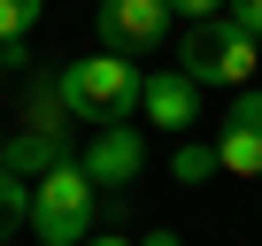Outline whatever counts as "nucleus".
<instances>
[{
  "mask_svg": "<svg viewBox=\"0 0 262 246\" xmlns=\"http://www.w3.org/2000/svg\"><path fill=\"white\" fill-rule=\"evenodd\" d=\"M54 85H62V108L85 115L93 131H100V123H131V108H139V85H147V77L131 69V54H108V46H100V54L70 62Z\"/></svg>",
  "mask_w": 262,
  "mask_h": 246,
  "instance_id": "obj_1",
  "label": "nucleus"
},
{
  "mask_svg": "<svg viewBox=\"0 0 262 246\" xmlns=\"http://www.w3.org/2000/svg\"><path fill=\"white\" fill-rule=\"evenodd\" d=\"M93 215H100V185L85 177V162H62V169H47L31 185V231L47 246H85Z\"/></svg>",
  "mask_w": 262,
  "mask_h": 246,
  "instance_id": "obj_2",
  "label": "nucleus"
},
{
  "mask_svg": "<svg viewBox=\"0 0 262 246\" xmlns=\"http://www.w3.org/2000/svg\"><path fill=\"white\" fill-rule=\"evenodd\" d=\"M178 69L193 77V85H231V92H247L254 85V69H262V39H247L239 23H193L185 31V46H178Z\"/></svg>",
  "mask_w": 262,
  "mask_h": 246,
  "instance_id": "obj_3",
  "label": "nucleus"
},
{
  "mask_svg": "<svg viewBox=\"0 0 262 246\" xmlns=\"http://www.w3.org/2000/svg\"><path fill=\"white\" fill-rule=\"evenodd\" d=\"M170 31V0H100V46L108 54H155Z\"/></svg>",
  "mask_w": 262,
  "mask_h": 246,
  "instance_id": "obj_4",
  "label": "nucleus"
},
{
  "mask_svg": "<svg viewBox=\"0 0 262 246\" xmlns=\"http://www.w3.org/2000/svg\"><path fill=\"white\" fill-rule=\"evenodd\" d=\"M216 169L231 177H262V92L247 85L224 115V131H216Z\"/></svg>",
  "mask_w": 262,
  "mask_h": 246,
  "instance_id": "obj_5",
  "label": "nucleus"
},
{
  "mask_svg": "<svg viewBox=\"0 0 262 246\" xmlns=\"http://www.w3.org/2000/svg\"><path fill=\"white\" fill-rule=\"evenodd\" d=\"M139 169H147V139L131 131V123H100L93 146H85V177L93 185H131Z\"/></svg>",
  "mask_w": 262,
  "mask_h": 246,
  "instance_id": "obj_6",
  "label": "nucleus"
},
{
  "mask_svg": "<svg viewBox=\"0 0 262 246\" xmlns=\"http://www.w3.org/2000/svg\"><path fill=\"white\" fill-rule=\"evenodd\" d=\"M139 108H147V123H162V131H193V115H201V85H193L185 69H155V77L139 85Z\"/></svg>",
  "mask_w": 262,
  "mask_h": 246,
  "instance_id": "obj_7",
  "label": "nucleus"
},
{
  "mask_svg": "<svg viewBox=\"0 0 262 246\" xmlns=\"http://www.w3.org/2000/svg\"><path fill=\"white\" fill-rule=\"evenodd\" d=\"M0 162H8L16 177H31V185H39L47 169H62V162H70V131H47V123H31V131H16L8 146H0Z\"/></svg>",
  "mask_w": 262,
  "mask_h": 246,
  "instance_id": "obj_8",
  "label": "nucleus"
},
{
  "mask_svg": "<svg viewBox=\"0 0 262 246\" xmlns=\"http://www.w3.org/2000/svg\"><path fill=\"white\" fill-rule=\"evenodd\" d=\"M178 185H201V177H216V139H178Z\"/></svg>",
  "mask_w": 262,
  "mask_h": 246,
  "instance_id": "obj_9",
  "label": "nucleus"
},
{
  "mask_svg": "<svg viewBox=\"0 0 262 246\" xmlns=\"http://www.w3.org/2000/svg\"><path fill=\"white\" fill-rule=\"evenodd\" d=\"M39 8H47V0H0V46H16V39L39 23Z\"/></svg>",
  "mask_w": 262,
  "mask_h": 246,
  "instance_id": "obj_10",
  "label": "nucleus"
},
{
  "mask_svg": "<svg viewBox=\"0 0 262 246\" xmlns=\"http://www.w3.org/2000/svg\"><path fill=\"white\" fill-rule=\"evenodd\" d=\"M231 8V0H170V16H185V23H216Z\"/></svg>",
  "mask_w": 262,
  "mask_h": 246,
  "instance_id": "obj_11",
  "label": "nucleus"
},
{
  "mask_svg": "<svg viewBox=\"0 0 262 246\" xmlns=\"http://www.w3.org/2000/svg\"><path fill=\"white\" fill-rule=\"evenodd\" d=\"M224 23H239L247 39H262V0H231V8H224Z\"/></svg>",
  "mask_w": 262,
  "mask_h": 246,
  "instance_id": "obj_12",
  "label": "nucleus"
},
{
  "mask_svg": "<svg viewBox=\"0 0 262 246\" xmlns=\"http://www.w3.org/2000/svg\"><path fill=\"white\" fill-rule=\"evenodd\" d=\"M24 62H31V54H24V39H16V46H0V77H16Z\"/></svg>",
  "mask_w": 262,
  "mask_h": 246,
  "instance_id": "obj_13",
  "label": "nucleus"
},
{
  "mask_svg": "<svg viewBox=\"0 0 262 246\" xmlns=\"http://www.w3.org/2000/svg\"><path fill=\"white\" fill-rule=\"evenodd\" d=\"M139 246H185V238H178V231H147Z\"/></svg>",
  "mask_w": 262,
  "mask_h": 246,
  "instance_id": "obj_14",
  "label": "nucleus"
},
{
  "mask_svg": "<svg viewBox=\"0 0 262 246\" xmlns=\"http://www.w3.org/2000/svg\"><path fill=\"white\" fill-rule=\"evenodd\" d=\"M85 246H131V238H85Z\"/></svg>",
  "mask_w": 262,
  "mask_h": 246,
  "instance_id": "obj_15",
  "label": "nucleus"
}]
</instances>
